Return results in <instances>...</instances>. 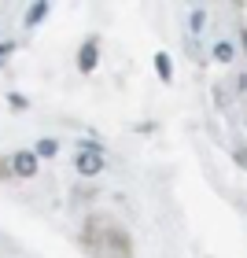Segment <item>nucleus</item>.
<instances>
[{"label":"nucleus","mask_w":247,"mask_h":258,"mask_svg":"<svg viewBox=\"0 0 247 258\" xmlns=\"http://www.w3.org/2000/svg\"><path fill=\"white\" fill-rule=\"evenodd\" d=\"M74 170H78V173H85V177H96V173L103 170V155H92V151H78Z\"/></svg>","instance_id":"2"},{"label":"nucleus","mask_w":247,"mask_h":258,"mask_svg":"<svg viewBox=\"0 0 247 258\" xmlns=\"http://www.w3.org/2000/svg\"><path fill=\"white\" fill-rule=\"evenodd\" d=\"M232 55H236V52H232L229 41H218V44H214V59H218V63H232Z\"/></svg>","instance_id":"7"},{"label":"nucleus","mask_w":247,"mask_h":258,"mask_svg":"<svg viewBox=\"0 0 247 258\" xmlns=\"http://www.w3.org/2000/svg\"><path fill=\"white\" fill-rule=\"evenodd\" d=\"M55 151H59V140L44 137V140H37V148H33V155H37V159H52Z\"/></svg>","instance_id":"5"},{"label":"nucleus","mask_w":247,"mask_h":258,"mask_svg":"<svg viewBox=\"0 0 247 258\" xmlns=\"http://www.w3.org/2000/svg\"><path fill=\"white\" fill-rule=\"evenodd\" d=\"M96 59H100V41L92 37V41H85V44H81V52H78V67L89 74V70L96 67Z\"/></svg>","instance_id":"3"},{"label":"nucleus","mask_w":247,"mask_h":258,"mask_svg":"<svg viewBox=\"0 0 247 258\" xmlns=\"http://www.w3.org/2000/svg\"><path fill=\"white\" fill-rule=\"evenodd\" d=\"M41 166V159L33 155V151H15L11 155V170H15V177H33Z\"/></svg>","instance_id":"1"},{"label":"nucleus","mask_w":247,"mask_h":258,"mask_svg":"<svg viewBox=\"0 0 247 258\" xmlns=\"http://www.w3.org/2000/svg\"><path fill=\"white\" fill-rule=\"evenodd\" d=\"M155 74H159V81H173V67H170L166 52H155Z\"/></svg>","instance_id":"4"},{"label":"nucleus","mask_w":247,"mask_h":258,"mask_svg":"<svg viewBox=\"0 0 247 258\" xmlns=\"http://www.w3.org/2000/svg\"><path fill=\"white\" fill-rule=\"evenodd\" d=\"M203 26H207V11H203V8H192V15H188V30L199 33Z\"/></svg>","instance_id":"6"},{"label":"nucleus","mask_w":247,"mask_h":258,"mask_svg":"<svg viewBox=\"0 0 247 258\" xmlns=\"http://www.w3.org/2000/svg\"><path fill=\"white\" fill-rule=\"evenodd\" d=\"M8 103H11V107H15V111H22V107H26V100H22L19 92H11V96H8Z\"/></svg>","instance_id":"9"},{"label":"nucleus","mask_w":247,"mask_h":258,"mask_svg":"<svg viewBox=\"0 0 247 258\" xmlns=\"http://www.w3.org/2000/svg\"><path fill=\"white\" fill-rule=\"evenodd\" d=\"M44 15H48V4H33V8L26 11V26H37Z\"/></svg>","instance_id":"8"}]
</instances>
